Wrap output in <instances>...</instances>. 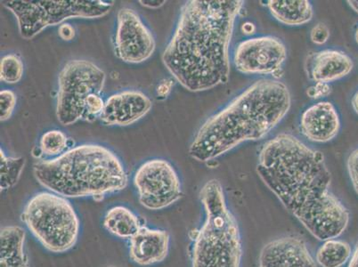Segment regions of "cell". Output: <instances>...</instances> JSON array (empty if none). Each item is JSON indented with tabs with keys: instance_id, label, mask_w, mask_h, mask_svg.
<instances>
[{
	"instance_id": "1",
	"label": "cell",
	"mask_w": 358,
	"mask_h": 267,
	"mask_svg": "<svg viewBox=\"0 0 358 267\" xmlns=\"http://www.w3.org/2000/svg\"><path fill=\"white\" fill-rule=\"evenodd\" d=\"M257 173L303 226L319 240L343 234L350 213L330 190L331 177L321 152L282 133L260 149Z\"/></svg>"
},
{
	"instance_id": "2",
	"label": "cell",
	"mask_w": 358,
	"mask_h": 267,
	"mask_svg": "<svg viewBox=\"0 0 358 267\" xmlns=\"http://www.w3.org/2000/svg\"><path fill=\"white\" fill-rule=\"evenodd\" d=\"M243 4L242 0H191L182 6L162 60L185 89L201 92L227 82L231 41Z\"/></svg>"
},
{
	"instance_id": "3",
	"label": "cell",
	"mask_w": 358,
	"mask_h": 267,
	"mask_svg": "<svg viewBox=\"0 0 358 267\" xmlns=\"http://www.w3.org/2000/svg\"><path fill=\"white\" fill-rule=\"evenodd\" d=\"M291 104V93L281 81H256L201 125L189 155L206 164L244 142L266 138L285 118Z\"/></svg>"
},
{
	"instance_id": "4",
	"label": "cell",
	"mask_w": 358,
	"mask_h": 267,
	"mask_svg": "<svg viewBox=\"0 0 358 267\" xmlns=\"http://www.w3.org/2000/svg\"><path fill=\"white\" fill-rule=\"evenodd\" d=\"M34 171L42 187L66 199L102 197L128 184L122 161L99 145L75 146L57 158L37 162Z\"/></svg>"
},
{
	"instance_id": "5",
	"label": "cell",
	"mask_w": 358,
	"mask_h": 267,
	"mask_svg": "<svg viewBox=\"0 0 358 267\" xmlns=\"http://www.w3.org/2000/svg\"><path fill=\"white\" fill-rule=\"evenodd\" d=\"M200 197L206 219L195 238L193 267H240L243 250L239 227L227 208L220 182L208 181Z\"/></svg>"
},
{
	"instance_id": "6",
	"label": "cell",
	"mask_w": 358,
	"mask_h": 267,
	"mask_svg": "<svg viewBox=\"0 0 358 267\" xmlns=\"http://www.w3.org/2000/svg\"><path fill=\"white\" fill-rule=\"evenodd\" d=\"M29 231L45 249L64 253L75 245L80 233V221L66 198L41 192L28 201L22 215Z\"/></svg>"
},
{
	"instance_id": "7",
	"label": "cell",
	"mask_w": 358,
	"mask_h": 267,
	"mask_svg": "<svg viewBox=\"0 0 358 267\" xmlns=\"http://www.w3.org/2000/svg\"><path fill=\"white\" fill-rule=\"evenodd\" d=\"M113 1L102 0H9L3 6L15 16L22 38L31 40L50 26L71 18H100L109 14Z\"/></svg>"
},
{
	"instance_id": "8",
	"label": "cell",
	"mask_w": 358,
	"mask_h": 267,
	"mask_svg": "<svg viewBox=\"0 0 358 267\" xmlns=\"http://www.w3.org/2000/svg\"><path fill=\"white\" fill-rule=\"evenodd\" d=\"M106 80L105 71L92 62L75 59L65 64L58 76V122L70 126L83 120L87 97L102 93Z\"/></svg>"
},
{
	"instance_id": "9",
	"label": "cell",
	"mask_w": 358,
	"mask_h": 267,
	"mask_svg": "<svg viewBox=\"0 0 358 267\" xmlns=\"http://www.w3.org/2000/svg\"><path fill=\"white\" fill-rule=\"evenodd\" d=\"M134 185L139 203L150 210H159L177 203L182 196L180 179L168 161L152 159L136 171Z\"/></svg>"
},
{
	"instance_id": "10",
	"label": "cell",
	"mask_w": 358,
	"mask_h": 267,
	"mask_svg": "<svg viewBox=\"0 0 358 267\" xmlns=\"http://www.w3.org/2000/svg\"><path fill=\"white\" fill-rule=\"evenodd\" d=\"M287 50L273 36L250 38L237 45L234 54L236 70L246 75H275L282 70Z\"/></svg>"
},
{
	"instance_id": "11",
	"label": "cell",
	"mask_w": 358,
	"mask_h": 267,
	"mask_svg": "<svg viewBox=\"0 0 358 267\" xmlns=\"http://www.w3.org/2000/svg\"><path fill=\"white\" fill-rule=\"evenodd\" d=\"M155 47L154 35L138 13L129 8L120 9L115 36L116 57L127 64H141L152 57Z\"/></svg>"
},
{
	"instance_id": "12",
	"label": "cell",
	"mask_w": 358,
	"mask_h": 267,
	"mask_svg": "<svg viewBox=\"0 0 358 267\" xmlns=\"http://www.w3.org/2000/svg\"><path fill=\"white\" fill-rule=\"evenodd\" d=\"M152 106L151 99L141 91H122L106 99L100 120L107 126H129L145 117Z\"/></svg>"
},
{
	"instance_id": "13",
	"label": "cell",
	"mask_w": 358,
	"mask_h": 267,
	"mask_svg": "<svg viewBox=\"0 0 358 267\" xmlns=\"http://www.w3.org/2000/svg\"><path fill=\"white\" fill-rule=\"evenodd\" d=\"M259 267H317L303 240L297 236L278 238L260 252Z\"/></svg>"
},
{
	"instance_id": "14",
	"label": "cell",
	"mask_w": 358,
	"mask_h": 267,
	"mask_svg": "<svg viewBox=\"0 0 358 267\" xmlns=\"http://www.w3.org/2000/svg\"><path fill=\"white\" fill-rule=\"evenodd\" d=\"M299 128L302 135L309 141L330 142L340 131V116L333 103L321 101L304 110Z\"/></svg>"
},
{
	"instance_id": "15",
	"label": "cell",
	"mask_w": 358,
	"mask_h": 267,
	"mask_svg": "<svg viewBox=\"0 0 358 267\" xmlns=\"http://www.w3.org/2000/svg\"><path fill=\"white\" fill-rule=\"evenodd\" d=\"M169 247L167 231L142 226L130 239L129 257L139 266L155 265L166 259Z\"/></svg>"
},
{
	"instance_id": "16",
	"label": "cell",
	"mask_w": 358,
	"mask_h": 267,
	"mask_svg": "<svg viewBox=\"0 0 358 267\" xmlns=\"http://www.w3.org/2000/svg\"><path fill=\"white\" fill-rule=\"evenodd\" d=\"M353 67L352 59L344 52L327 50L309 57L307 70L315 83L329 84L346 77Z\"/></svg>"
},
{
	"instance_id": "17",
	"label": "cell",
	"mask_w": 358,
	"mask_h": 267,
	"mask_svg": "<svg viewBox=\"0 0 358 267\" xmlns=\"http://www.w3.org/2000/svg\"><path fill=\"white\" fill-rule=\"evenodd\" d=\"M0 267H29L24 250L25 232L20 226H5L0 233Z\"/></svg>"
},
{
	"instance_id": "18",
	"label": "cell",
	"mask_w": 358,
	"mask_h": 267,
	"mask_svg": "<svg viewBox=\"0 0 358 267\" xmlns=\"http://www.w3.org/2000/svg\"><path fill=\"white\" fill-rule=\"evenodd\" d=\"M268 8L275 20L288 26L308 24L314 15L313 6L307 0H270Z\"/></svg>"
},
{
	"instance_id": "19",
	"label": "cell",
	"mask_w": 358,
	"mask_h": 267,
	"mask_svg": "<svg viewBox=\"0 0 358 267\" xmlns=\"http://www.w3.org/2000/svg\"><path fill=\"white\" fill-rule=\"evenodd\" d=\"M103 227L120 239H131L141 229L139 218L129 208L116 206L110 208L103 218Z\"/></svg>"
},
{
	"instance_id": "20",
	"label": "cell",
	"mask_w": 358,
	"mask_h": 267,
	"mask_svg": "<svg viewBox=\"0 0 358 267\" xmlns=\"http://www.w3.org/2000/svg\"><path fill=\"white\" fill-rule=\"evenodd\" d=\"M352 250L343 240L330 239L324 240L319 247L315 259L322 267H341L350 259Z\"/></svg>"
},
{
	"instance_id": "21",
	"label": "cell",
	"mask_w": 358,
	"mask_h": 267,
	"mask_svg": "<svg viewBox=\"0 0 358 267\" xmlns=\"http://www.w3.org/2000/svg\"><path fill=\"white\" fill-rule=\"evenodd\" d=\"M25 159L11 157L0 150V189L8 190L14 187L24 171Z\"/></svg>"
},
{
	"instance_id": "22",
	"label": "cell",
	"mask_w": 358,
	"mask_h": 267,
	"mask_svg": "<svg viewBox=\"0 0 358 267\" xmlns=\"http://www.w3.org/2000/svg\"><path fill=\"white\" fill-rule=\"evenodd\" d=\"M68 138L59 129H53L42 135L40 140V149L45 156L57 158L67 151Z\"/></svg>"
},
{
	"instance_id": "23",
	"label": "cell",
	"mask_w": 358,
	"mask_h": 267,
	"mask_svg": "<svg viewBox=\"0 0 358 267\" xmlns=\"http://www.w3.org/2000/svg\"><path fill=\"white\" fill-rule=\"evenodd\" d=\"M24 75V63L17 55L9 54L0 63V80L8 84L18 83Z\"/></svg>"
},
{
	"instance_id": "24",
	"label": "cell",
	"mask_w": 358,
	"mask_h": 267,
	"mask_svg": "<svg viewBox=\"0 0 358 267\" xmlns=\"http://www.w3.org/2000/svg\"><path fill=\"white\" fill-rule=\"evenodd\" d=\"M106 101H103L101 94H91L85 103V114L83 120L87 122H93L96 118H100L103 108H105Z\"/></svg>"
},
{
	"instance_id": "25",
	"label": "cell",
	"mask_w": 358,
	"mask_h": 267,
	"mask_svg": "<svg viewBox=\"0 0 358 267\" xmlns=\"http://www.w3.org/2000/svg\"><path fill=\"white\" fill-rule=\"evenodd\" d=\"M17 99L15 92L9 89H3L0 92V119L1 122L9 120L14 113Z\"/></svg>"
},
{
	"instance_id": "26",
	"label": "cell",
	"mask_w": 358,
	"mask_h": 267,
	"mask_svg": "<svg viewBox=\"0 0 358 267\" xmlns=\"http://www.w3.org/2000/svg\"><path fill=\"white\" fill-rule=\"evenodd\" d=\"M330 38V30L327 25L318 24L310 31L311 41L315 45H324Z\"/></svg>"
},
{
	"instance_id": "27",
	"label": "cell",
	"mask_w": 358,
	"mask_h": 267,
	"mask_svg": "<svg viewBox=\"0 0 358 267\" xmlns=\"http://www.w3.org/2000/svg\"><path fill=\"white\" fill-rule=\"evenodd\" d=\"M330 93V87L328 86V84L324 83H315V86L309 87L308 89V96L314 99L327 97Z\"/></svg>"
},
{
	"instance_id": "28",
	"label": "cell",
	"mask_w": 358,
	"mask_h": 267,
	"mask_svg": "<svg viewBox=\"0 0 358 267\" xmlns=\"http://www.w3.org/2000/svg\"><path fill=\"white\" fill-rule=\"evenodd\" d=\"M58 34H59L62 40L71 41L75 38L76 32H75L73 26H71L70 24H61L59 29H58Z\"/></svg>"
},
{
	"instance_id": "29",
	"label": "cell",
	"mask_w": 358,
	"mask_h": 267,
	"mask_svg": "<svg viewBox=\"0 0 358 267\" xmlns=\"http://www.w3.org/2000/svg\"><path fill=\"white\" fill-rule=\"evenodd\" d=\"M173 86L174 83L171 80L167 79L161 81L157 86V89H156L158 96L162 97V99L167 97L169 94H171Z\"/></svg>"
},
{
	"instance_id": "30",
	"label": "cell",
	"mask_w": 358,
	"mask_h": 267,
	"mask_svg": "<svg viewBox=\"0 0 358 267\" xmlns=\"http://www.w3.org/2000/svg\"><path fill=\"white\" fill-rule=\"evenodd\" d=\"M140 4L145 6V8L156 9L161 8V6H164L166 3L165 0H162V1H159V0H156V1H148V0H145V1H139Z\"/></svg>"
},
{
	"instance_id": "31",
	"label": "cell",
	"mask_w": 358,
	"mask_h": 267,
	"mask_svg": "<svg viewBox=\"0 0 358 267\" xmlns=\"http://www.w3.org/2000/svg\"><path fill=\"white\" fill-rule=\"evenodd\" d=\"M242 30L244 34L252 35L255 34L256 27L252 22H245V24L243 25Z\"/></svg>"
},
{
	"instance_id": "32",
	"label": "cell",
	"mask_w": 358,
	"mask_h": 267,
	"mask_svg": "<svg viewBox=\"0 0 358 267\" xmlns=\"http://www.w3.org/2000/svg\"><path fill=\"white\" fill-rule=\"evenodd\" d=\"M348 267H358V243L357 244L356 249H355L352 255L350 257Z\"/></svg>"
},
{
	"instance_id": "33",
	"label": "cell",
	"mask_w": 358,
	"mask_h": 267,
	"mask_svg": "<svg viewBox=\"0 0 358 267\" xmlns=\"http://www.w3.org/2000/svg\"><path fill=\"white\" fill-rule=\"evenodd\" d=\"M352 107L355 112H356L358 115V90L357 91L356 94H354L352 99Z\"/></svg>"
},
{
	"instance_id": "34",
	"label": "cell",
	"mask_w": 358,
	"mask_h": 267,
	"mask_svg": "<svg viewBox=\"0 0 358 267\" xmlns=\"http://www.w3.org/2000/svg\"><path fill=\"white\" fill-rule=\"evenodd\" d=\"M348 5L353 9L355 12L358 14V1L357 0H352V1H348Z\"/></svg>"
},
{
	"instance_id": "35",
	"label": "cell",
	"mask_w": 358,
	"mask_h": 267,
	"mask_svg": "<svg viewBox=\"0 0 358 267\" xmlns=\"http://www.w3.org/2000/svg\"><path fill=\"white\" fill-rule=\"evenodd\" d=\"M355 37H356V41L357 43L358 44V28L357 29L356 36H355Z\"/></svg>"
},
{
	"instance_id": "36",
	"label": "cell",
	"mask_w": 358,
	"mask_h": 267,
	"mask_svg": "<svg viewBox=\"0 0 358 267\" xmlns=\"http://www.w3.org/2000/svg\"><path fill=\"white\" fill-rule=\"evenodd\" d=\"M106 267H116L115 266H106Z\"/></svg>"
}]
</instances>
